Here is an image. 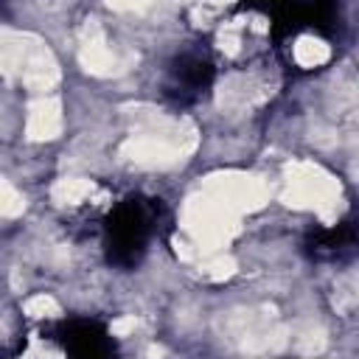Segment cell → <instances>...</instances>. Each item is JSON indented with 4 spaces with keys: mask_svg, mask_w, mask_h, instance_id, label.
I'll return each mask as SVG.
<instances>
[{
    "mask_svg": "<svg viewBox=\"0 0 359 359\" xmlns=\"http://www.w3.org/2000/svg\"><path fill=\"white\" fill-rule=\"evenodd\" d=\"M149 224H151V216L140 202L121 205L115 210V216H112V224H109V236H112L115 252H126V258L132 261L143 250V244L149 238Z\"/></svg>",
    "mask_w": 359,
    "mask_h": 359,
    "instance_id": "6da1fadb",
    "label": "cell"
}]
</instances>
